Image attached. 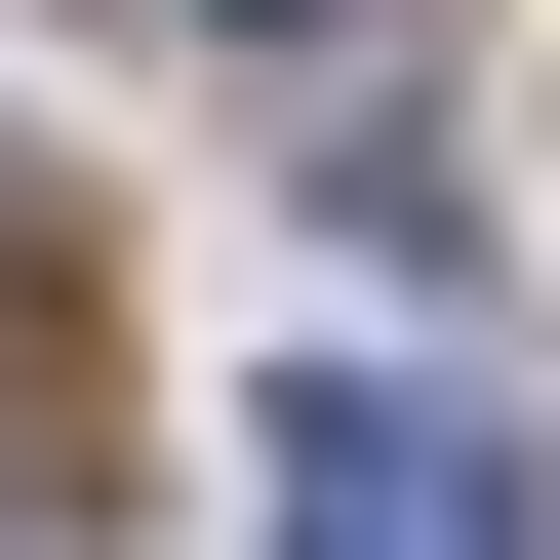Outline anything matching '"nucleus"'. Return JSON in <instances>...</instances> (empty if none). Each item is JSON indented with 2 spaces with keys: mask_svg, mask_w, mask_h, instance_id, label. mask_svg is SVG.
I'll return each mask as SVG.
<instances>
[{
  "mask_svg": "<svg viewBox=\"0 0 560 560\" xmlns=\"http://www.w3.org/2000/svg\"><path fill=\"white\" fill-rule=\"evenodd\" d=\"M280 560H560V480L480 400H280Z\"/></svg>",
  "mask_w": 560,
  "mask_h": 560,
  "instance_id": "1",
  "label": "nucleus"
}]
</instances>
